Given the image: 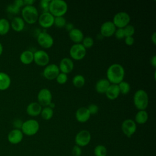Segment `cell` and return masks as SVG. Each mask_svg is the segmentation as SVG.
Instances as JSON below:
<instances>
[{
  "label": "cell",
  "instance_id": "7402d4cb",
  "mask_svg": "<svg viewBox=\"0 0 156 156\" xmlns=\"http://www.w3.org/2000/svg\"><path fill=\"white\" fill-rule=\"evenodd\" d=\"M69 37L70 39L76 43L81 42L84 37L83 33L80 29L74 27L72 30L69 31Z\"/></svg>",
  "mask_w": 156,
  "mask_h": 156
},
{
  "label": "cell",
  "instance_id": "e0dca14e",
  "mask_svg": "<svg viewBox=\"0 0 156 156\" xmlns=\"http://www.w3.org/2000/svg\"><path fill=\"white\" fill-rule=\"evenodd\" d=\"M58 68L62 73L68 74L74 68L73 60L69 57H64L60 61Z\"/></svg>",
  "mask_w": 156,
  "mask_h": 156
},
{
  "label": "cell",
  "instance_id": "f546056e",
  "mask_svg": "<svg viewBox=\"0 0 156 156\" xmlns=\"http://www.w3.org/2000/svg\"><path fill=\"white\" fill-rule=\"evenodd\" d=\"M94 154L95 156H107V149L104 145H97L94 149Z\"/></svg>",
  "mask_w": 156,
  "mask_h": 156
},
{
  "label": "cell",
  "instance_id": "7bdbcfd3",
  "mask_svg": "<svg viewBox=\"0 0 156 156\" xmlns=\"http://www.w3.org/2000/svg\"><path fill=\"white\" fill-rule=\"evenodd\" d=\"M65 29H66V30L68 31H70L71 30H72L74 27V25H73V23H71V22H68V23H66L65 26Z\"/></svg>",
  "mask_w": 156,
  "mask_h": 156
},
{
  "label": "cell",
  "instance_id": "8d00e7d4",
  "mask_svg": "<svg viewBox=\"0 0 156 156\" xmlns=\"http://www.w3.org/2000/svg\"><path fill=\"white\" fill-rule=\"evenodd\" d=\"M49 0H41L40 1V6L43 12H48L49 11Z\"/></svg>",
  "mask_w": 156,
  "mask_h": 156
},
{
  "label": "cell",
  "instance_id": "d6a6232c",
  "mask_svg": "<svg viewBox=\"0 0 156 156\" xmlns=\"http://www.w3.org/2000/svg\"><path fill=\"white\" fill-rule=\"evenodd\" d=\"M66 23V18L63 16L54 17V24H55V26L58 27H65Z\"/></svg>",
  "mask_w": 156,
  "mask_h": 156
},
{
  "label": "cell",
  "instance_id": "ffe728a7",
  "mask_svg": "<svg viewBox=\"0 0 156 156\" xmlns=\"http://www.w3.org/2000/svg\"><path fill=\"white\" fill-rule=\"evenodd\" d=\"M105 94L107 98L109 99L113 100L116 99L120 94V90L118 85L115 83H110Z\"/></svg>",
  "mask_w": 156,
  "mask_h": 156
},
{
  "label": "cell",
  "instance_id": "7c38bea8",
  "mask_svg": "<svg viewBox=\"0 0 156 156\" xmlns=\"http://www.w3.org/2000/svg\"><path fill=\"white\" fill-rule=\"evenodd\" d=\"M49 55L48 53L43 49H39L34 52V61L40 66H46L49 63Z\"/></svg>",
  "mask_w": 156,
  "mask_h": 156
},
{
  "label": "cell",
  "instance_id": "4fadbf2b",
  "mask_svg": "<svg viewBox=\"0 0 156 156\" xmlns=\"http://www.w3.org/2000/svg\"><path fill=\"white\" fill-rule=\"evenodd\" d=\"M60 73L58 66L55 63H50L46 65L43 71L44 77L49 80H52L56 78Z\"/></svg>",
  "mask_w": 156,
  "mask_h": 156
},
{
  "label": "cell",
  "instance_id": "44dd1931",
  "mask_svg": "<svg viewBox=\"0 0 156 156\" xmlns=\"http://www.w3.org/2000/svg\"><path fill=\"white\" fill-rule=\"evenodd\" d=\"M10 24L12 29L16 32L22 31L25 26V21L20 16L14 17Z\"/></svg>",
  "mask_w": 156,
  "mask_h": 156
},
{
  "label": "cell",
  "instance_id": "f1b7e54d",
  "mask_svg": "<svg viewBox=\"0 0 156 156\" xmlns=\"http://www.w3.org/2000/svg\"><path fill=\"white\" fill-rule=\"evenodd\" d=\"M72 82L75 87L77 88H80L84 85L85 83V79L83 75L78 74L73 77L72 79Z\"/></svg>",
  "mask_w": 156,
  "mask_h": 156
},
{
  "label": "cell",
  "instance_id": "cb8c5ba5",
  "mask_svg": "<svg viewBox=\"0 0 156 156\" xmlns=\"http://www.w3.org/2000/svg\"><path fill=\"white\" fill-rule=\"evenodd\" d=\"M110 82L107 78H102L99 79L95 84V89L99 93H105Z\"/></svg>",
  "mask_w": 156,
  "mask_h": 156
},
{
  "label": "cell",
  "instance_id": "9a60e30c",
  "mask_svg": "<svg viewBox=\"0 0 156 156\" xmlns=\"http://www.w3.org/2000/svg\"><path fill=\"white\" fill-rule=\"evenodd\" d=\"M116 29V27L112 21H106L101 26L100 34L104 37H110L114 34Z\"/></svg>",
  "mask_w": 156,
  "mask_h": 156
},
{
  "label": "cell",
  "instance_id": "ee69618b",
  "mask_svg": "<svg viewBox=\"0 0 156 156\" xmlns=\"http://www.w3.org/2000/svg\"><path fill=\"white\" fill-rule=\"evenodd\" d=\"M151 63L154 67L156 66V55H153L151 58Z\"/></svg>",
  "mask_w": 156,
  "mask_h": 156
},
{
  "label": "cell",
  "instance_id": "9c48e42d",
  "mask_svg": "<svg viewBox=\"0 0 156 156\" xmlns=\"http://www.w3.org/2000/svg\"><path fill=\"white\" fill-rule=\"evenodd\" d=\"M52 94L50 90L47 88H41L37 94L38 102L44 107L48 106L52 102Z\"/></svg>",
  "mask_w": 156,
  "mask_h": 156
},
{
  "label": "cell",
  "instance_id": "3957f363",
  "mask_svg": "<svg viewBox=\"0 0 156 156\" xmlns=\"http://www.w3.org/2000/svg\"><path fill=\"white\" fill-rule=\"evenodd\" d=\"M22 18L28 24L35 23L38 18V11L34 5H24L21 10Z\"/></svg>",
  "mask_w": 156,
  "mask_h": 156
},
{
  "label": "cell",
  "instance_id": "4316f807",
  "mask_svg": "<svg viewBox=\"0 0 156 156\" xmlns=\"http://www.w3.org/2000/svg\"><path fill=\"white\" fill-rule=\"evenodd\" d=\"M10 24L9 21L4 18H0V35H6L10 30Z\"/></svg>",
  "mask_w": 156,
  "mask_h": 156
},
{
  "label": "cell",
  "instance_id": "2e32d148",
  "mask_svg": "<svg viewBox=\"0 0 156 156\" xmlns=\"http://www.w3.org/2000/svg\"><path fill=\"white\" fill-rule=\"evenodd\" d=\"M24 134L21 129H13L11 130L7 135V140L12 144H18L23 139Z\"/></svg>",
  "mask_w": 156,
  "mask_h": 156
},
{
  "label": "cell",
  "instance_id": "74e56055",
  "mask_svg": "<svg viewBox=\"0 0 156 156\" xmlns=\"http://www.w3.org/2000/svg\"><path fill=\"white\" fill-rule=\"evenodd\" d=\"M88 110H89L90 113L91 115H94L96 114L99 110V107L98 106V105H96V104H90L88 107H87Z\"/></svg>",
  "mask_w": 156,
  "mask_h": 156
},
{
  "label": "cell",
  "instance_id": "7a4b0ae2",
  "mask_svg": "<svg viewBox=\"0 0 156 156\" xmlns=\"http://www.w3.org/2000/svg\"><path fill=\"white\" fill-rule=\"evenodd\" d=\"M68 5L64 0H51L49 6V12L55 17L63 16L67 10Z\"/></svg>",
  "mask_w": 156,
  "mask_h": 156
},
{
  "label": "cell",
  "instance_id": "d4e9b609",
  "mask_svg": "<svg viewBox=\"0 0 156 156\" xmlns=\"http://www.w3.org/2000/svg\"><path fill=\"white\" fill-rule=\"evenodd\" d=\"M20 60L24 65H29L34 61V52L30 50L23 51L20 55Z\"/></svg>",
  "mask_w": 156,
  "mask_h": 156
},
{
  "label": "cell",
  "instance_id": "e575fe53",
  "mask_svg": "<svg viewBox=\"0 0 156 156\" xmlns=\"http://www.w3.org/2000/svg\"><path fill=\"white\" fill-rule=\"evenodd\" d=\"M124 34L125 37H130V36H133V35L135 33V27L132 25V24H127L126 26L124 28Z\"/></svg>",
  "mask_w": 156,
  "mask_h": 156
},
{
  "label": "cell",
  "instance_id": "836d02e7",
  "mask_svg": "<svg viewBox=\"0 0 156 156\" xmlns=\"http://www.w3.org/2000/svg\"><path fill=\"white\" fill-rule=\"evenodd\" d=\"M82 45L85 48H89L93 46L94 44V40L90 36H86L83 37L82 40Z\"/></svg>",
  "mask_w": 156,
  "mask_h": 156
},
{
  "label": "cell",
  "instance_id": "1f68e13d",
  "mask_svg": "<svg viewBox=\"0 0 156 156\" xmlns=\"http://www.w3.org/2000/svg\"><path fill=\"white\" fill-rule=\"evenodd\" d=\"M20 8L21 7L18 5L15 1H13L12 4L8 5L7 7V11L12 14H16L20 12Z\"/></svg>",
  "mask_w": 156,
  "mask_h": 156
},
{
  "label": "cell",
  "instance_id": "30bf717a",
  "mask_svg": "<svg viewBox=\"0 0 156 156\" xmlns=\"http://www.w3.org/2000/svg\"><path fill=\"white\" fill-rule=\"evenodd\" d=\"M121 130L127 137H131L136 130V123L132 119H126L121 124Z\"/></svg>",
  "mask_w": 156,
  "mask_h": 156
},
{
  "label": "cell",
  "instance_id": "4dcf8cb0",
  "mask_svg": "<svg viewBox=\"0 0 156 156\" xmlns=\"http://www.w3.org/2000/svg\"><path fill=\"white\" fill-rule=\"evenodd\" d=\"M118 85L120 90V93H121L123 94H126L130 90V85L127 81L122 80L121 82H119Z\"/></svg>",
  "mask_w": 156,
  "mask_h": 156
},
{
  "label": "cell",
  "instance_id": "c3c4849f",
  "mask_svg": "<svg viewBox=\"0 0 156 156\" xmlns=\"http://www.w3.org/2000/svg\"><path fill=\"white\" fill-rule=\"evenodd\" d=\"M49 107H51V108H52V109L55 107V104L54 103V102H51L49 104V105H48Z\"/></svg>",
  "mask_w": 156,
  "mask_h": 156
},
{
  "label": "cell",
  "instance_id": "6da1fadb",
  "mask_svg": "<svg viewBox=\"0 0 156 156\" xmlns=\"http://www.w3.org/2000/svg\"><path fill=\"white\" fill-rule=\"evenodd\" d=\"M106 75L107 79L110 83L118 84L124 79L125 69L119 63H112L107 68Z\"/></svg>",
  "mask_w": 156,
  "mask_h": 156
},
{
  "label": "cell",
  "instance_id": "277c9868",
  "mask_svg": "<svg viewBox=\"0 0 156 156\" xmlns=\"http://www.w3.org/2000/svg\"><path fill=\"white\" fill-rule=\"evenodd\" d=\"M133 100L135 107L139 110H146L147 107L149 104V96L145 90L139 89L136 91L133 94Z\"/></svg>",
  "mask_w": 156,
  "mask_h": 156
},
{
  "label": "cell",
  "instance_id": "d590c367",
  "mask_svg": "<svg viewBox=\"0 0 156 156\" xmlns=\"http://www.w3.org/2000/svg\"><path fill=\"white\" fill-rule=\"evenodd\" d=\"M56 81L60 84H64L68 80V75L67 74L63 73H60L55 78Z\"/></svg>",
  "mask_w": 156,
  "mask_h": 156
},
{
  "label": "cell",
  "instance_id": "ab89813d",
  "mask_svg": "<svg viewBox=\"0 0 156 156\" xmlns=\"http://www.w3.org/2000/svg\"><path fill=\"white\" fill-rule=\"evenodd\" d=\"M114 35H115L116 38L118 39H122L124 38L125 34L123 28H117L114 33Z\"/></svg>",
  "mask_w": 156,
  "mask_h": 156
},
{
  "label": "cell",
  "instance_id": "8fae6325",
  "mask_svg": "<svg viewBox=\"0 0 156 156\" xmlns=\"http://www.w3.org/2000/svg\"><path fill=\"white\" fill-rule=\"evenodd\" d=\"M38 43L44 48H49L54 44V38L52 36L46 31L40 32L37 35Z\"/></svg>",
  "mask_w": 156,
  "mask_h": 156
},
{
  "label": "cell",
  "instance_id": "5bb4252c",
  "mask_svg": "<svg viewBox=\"0 0 156 156\" xmlns=\"http://www.w3.org/2000/svg\"><path fill=\"white\" fill-rule=\"evenodd\" d=\"M38 23L44 28L51 27L54 24V16L48 11L42 12L38 16Z\"/></svg>",
  "mask_w": 156,
  "mask_h": 156
},
{
  "label": "cell",
  "instance_id": "5b68a950",
  "mask_svg": "<svg viewBox=\"0 0 156 156\" xmlns=\"http://www.w3.org/2000/svg\"><path fill=\"white\" fill-rule=\"evenodd\" d=\"M40 129V124L36 119H29L23 122L21 130L23 133L27 136L35 135Z\"/></svg>",
  "mask_w": 156,
  "mask_h": 156
},
{
  "label": "cell",
  "instance_id": "603a6c76",
  "mask_svg": "<svg viewBox=\"0 0 156 156\" xmlns=\"http://www.w3.org/2000/svg\"><path fill=\"white\" fill-rule=\"evenodd\" d=\"M11 85V78L8 74L0 72V91L7 90Z\"/></svg>",
  "mask_w": 156,
  "mask_h": 156
},
{
  "label": "cell",
  "instance_id": "8992f818",
  "mask_svg": "<svg viewBox=\"0 0 156 156\" xmlns=\"http://www.w3.org/2000/svg\"><path fill=\"white\" fill-rule=\"evenodd\" d=\"M130 21V16L129 14L124 11H120L117 12L113 18V23L118 28H124L126 26L129 24Z\"/></svg>",
  "mask_w": 156,
  "mask_h": 156
},
{
  "label": "cell",
  "instance_id": "f35d334b",
  "mask_svg": "<svg viewBox=\"0 0 156 156\" xmlns=\"http://www.w3.org/2000/svg\"><path fill=\"white\" fill-rule=\"evenodd\" d=\"M82 151L80 146L77 145H74L71 151V154L73 156H80L82 154Z\"/></svg>",
  "mask_w": 156,
  "mask_h": 156
},
{
  "label": "cell",
  "instance_id": "60d3db41",
  "mask_svg": "<svg viewBox=\"0 0 156 156\" xmlns=\"http://www.w3.org/2000/svg\"><path fill=\"white\" fill-rule=\"evenodd\" d=\"M134 41H135V39L133 36L124 37V42L127 45L131 46L134 43Z\"/></svg>",
  "mask_w": 156,
  "mask_h": 156
},
{
  "label": "cell",
  "instance_id": "bcb514c9",
  "mask_svg": "<svg viewBox=\"0 0 156 156\" xmlns=\"http://www.w3.org/2000/svg\"><path fill=\"white\" fill-rule=\"evenodd\" d=\"M151 40L152 41L153 43L155 44L156 43V32H154L151 35Z\"/></svg>",
  "mask_w": 156,
  "mask_h": 156
},
{
  "label": "cell",
  "instance_id": "d6986e66",
  "mask_svg": "<svg viewBox=\"0 0 156 156\" xmlns=\"http://www.w3.org/2000/svg\"><path fill=\"white\" fill-rule=\"evenodd\" d=\"M42 110L41 105L38 102H32L26 107L27 113L32 116H36L40 114Z\"/></svg>",
  "mask_w": 156,
  "mask_h": 156
},
{
  "label": "cell",
  "instance_id": "f6af8a7d",
  "mask_svg": "<svg viewBox=\"0 0 156 156\" xmlns=\"http://www.w3.org/2000/svg\"><path fill=\"white\" fill-rule=\"evenodd\" d=\"M24 1V4L26 5H33L35 2L34 0H23Z\"/></svg>",
  "mask_w": 156,
  "mask_h": 156
},
{
  "label": "cell",
  "instance_id": "ba28073f",
  "mask_svg": "<svg viewBox=\"0 0 156 156\" xmlns=\"http://www.w3.org/2000/svg\"><path fill=\"white\" fill-rule=\"evenodd\" d=\"M87 49L82 43H75L73 44L69 49V54L71 57L77 60L82 59L86 55Z\"/></svg>",
  "mask_w": 156,
  "mask_h": 156
},
{
  "label": "cell",
  "instance_id": "52a82bcc",
  "mask_svg": "<svg viewBox=\"0 0 156 156\" xmlns=\"http://www.w3.org/2000/svg\"><path fill=\"white\" fill-rule=\"evenodd\" d=\"M91 138V135L90 132L85 129L80 130L75 136V143L76 145L81 147H85L87 146Z\"/></svg>",
  "mask_w": 156,
  "mask_h": 156
},
{
  "label": "cell",
  "instance_id": "ac0fdd59",
  "mask_svg": "<svg viewBox=\"0 0 156 156\" xmlns=\"http://www.w3.org/2000/svg\"><path fill=\"white\" fill-rule=\"evenodd\" d=\"M91 114L86 107H79L76 112L75 117L79 122H85L90 118Z\"/></svg>",
  "mask_w": 156,
  "mask_h": 156
},
{
  "label": "cell",
  "instance_id": "83f0119b",
  "mask_svg": "<svg viewBox=\"0 0 156 156\" xmlns=\"http://www.w3.org/2000/svg\"><path fill=\"white\" fill-rule=\"evenodd\" d=\"M40 115L43 119L45 120H49L51 119L54 115V109L49 107V106H46L42 108Z\"/></svg>",
  "mask_w": 156,
  "mask_h": 156
},
{
  "label": "cell",
  "instance_id": "484cf974",
  "mask_svg": "<svg viewBox=\"0 0 156 156\" xmlns=\"http://www.w3.org/2000/svg\"><path fill=\"white\" fill-rule=\"evenodd\" d=\"M148 119V113L146 110H138L135 116V122L139 124H143Z\"/></svg>",
  "mask_w": 156,
  "mask_h": 156
},
{
  "label": "cell",
  "instance_id": "b9f144b4",
  "mask_svg": "<svg viewBox=\"0 0 156 156\" xmlns=\"http://www.w3.org/2000/svg\"><path fill=\"white\" fill-rule=\"evenodd\" d=\"M23 121L20 119H16L13 122V125L14 126V129H21L22 124H23Z\"/></svg>",
  "mask_w": 156,
  "mask_h": 156
},
{
  "label": "cell",
  "instance_id": "7dc6e473",
  "mask_svg": "<svg viewBox=\"0 0 156 156\" xmlns=\"http://www.w3.org/2000/svg\"><path fill=\"white\" fill-rule=\"evenodd\" d=\"M3 52V46L1 44V43H0V56L2 55Z\"/></svg>",
  "mask_w": 156,
  "mask_h": 156
}]
</instances>
